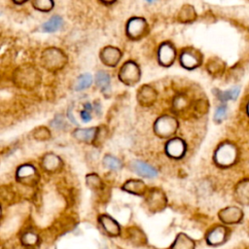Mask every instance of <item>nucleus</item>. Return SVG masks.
Masks as SVG:
<instances>
[{"label":"nucleus","instance_id":"1","mask_svg":"<svg viewBox=\"0 0 249 249\" xmlns=\"http://www.w3.org/2000/svg\"><path fill=\"white\" fill-rule=\"evenodd\" d=\"M41 82L40 71L33 65H21L14 72V83L21 89H33Z\"/></svg>","mask_w":249,"mask_h":249},{"label":"nucleus","instance_id":"2","mask_svg":"<svg viewBox=\"0 0 249 249\" xmlns=\"http://www.w3.org/2000/svg\"><path fill=\"white\" fill-rule=\"evenodd\" d=\"M40 62L46 70L55 72L62 69L66 65L67 55L58 48L49 47L42 52Z\"/></svg>","mask_w":249,"mask_h":249},{"label":"nucleus","instance_id":"3","mask_svg":"<svg viewBox=\"0 0 249 249\" xmlns=\"http://www.w3.org/2000/svg\"><path fill=\"white\" fill-rule=\"evenodd\" d=\"M179 127L177 119L171 115H161L154 123V132L161 138L172 137Z\"/></svg>","mask_w":249,"mask_h":249},{"label":"nucleus","instance_id":"4","mask_svg":"<svg viewBox=\"0 0 249 249\" xmlns=\"http://www.w3.org/2000/svg\"><path fill=\"white\" fill-rule=\"evenodd\" d=\"M118 78L124 85L132 87L140 81L141 69L134 60H127L119 69Z\"/></svg>","mask_w":249,"mask_h":249},{"label":"nucleus","instance_id":"5","mask_svg":"<svg viewBox=\"0 0 249 249\" xmlns=\"http://www.w3.org/2000/svg\"><path fill=\"white\" fill-rule=\"evenodd\" d=\"M125 33L131 40H140L149 33V24L144 18L132 17L126 22Z\"/></svg>","mask_w":249,"mask_h":249},{"label":"nucleus","instance_id":"6","mask_svg":"<svg viewBox=\"0 0 249 249\" xmlns=\"http://www.w3.org/2000/svg\"><path fill=\"white\" fill-rule=\"evenodd\" d=\"M179 61L185 69L194 70L202 64L203 55L200 51L193 47H187L182 49L179 54Z\"/></svg>","mask_w":249,"mask_h":249},{"label":"nucleus","instance_id":"7","mask_svg":"<svg viewBox=\"0 0 249 249\" xmlns=\"http://www.w3.org/2000/svg\"><path fill=\"white\" fill-rule=\"evenodd\" d=\"M237 158V149L231 142L222 143L215 151V161L220 165H230L235 161Z\"/></svg>","mask_w":249,"mask_h":249},{"label":"nucleus","instance_id":"8","mask_svg":"<svg viewBox=\"0 0 249 249\" xmlns=\"http://www.w3.org/2000/svg\"><path fill=\"white\" fill-rule=\"evenodd\" d=\"M176 55H177L176 48L171 42L165 41L159 46L157 56H158V61L161 66L163 67L171 66L176 59Z\"/></svg>","mask_w":249,"mask_h":249},{"label":"nucleus","instance_id":"9","mask_svg":"<svg viewBox=\"0 0 249 249\" xmlns=\"http://www.w3.org/2000/svg\"><path fill=\"white\" fill-rule=\"evenodd\" d=\"M123 56L122 51L114 46H105L100 50L99 58L100 61L108 67H116Z\"/></svg>","mask_w":249,"mask_h":249},{"label":"nucleus","instance_id":"10","mask_svg":"<svg viewBox=\"0 0 249 249\" xmlns=\"http://www.w3.org/2000/svg\"><path fill=\"white\" fill-rule=\"evenodd\" d=\"M158 99V92L152 86L142 85L136 91V100L142 107H151Z\"/></svg>","mask_w":249,"mask_h":249},{"label":"nucleus","instance_id":"11","mask_svg":"<svg viewBox=\"0 0 249 249\" xmlns=\"http://www.w3.org/2000/svg\"><path fill=\"white\" fill-rule=\"evenodd\" d=\"M194 100L186 93H179L172 100V111L177 115L191 112Z\"/></svg>","mask_w":249,"mask_h":249},{"label":"nucleus","instance_id":"12","mask_svg":"<svg viewBox=\"0 0 249 249\" xmlns=\"http://www.w3.org/2000/svg\"><path fill=\"white\" fill-rule=\"evenodd\" d=\"M186 148L187 147H186L185 141L179 137L170 138L165 145L166 154L169 157L175 158V159H179L182 156H184L186 152Z\"/></svg>","mask_w":249,"mask_h":249},{"label":"nucleus","instance_id":"13","mask_svg":"<svg viewBox=\"0 0 249 249\" xmlns=\"http://www.w3.org/2000/svg\"><path fill=\"white\" fill-rule=\"evenodd\" d=\"M98 132V126H92L88 128H75L72 132L73 137L84 143H93L95 142L96 135Z\"/></svg>","mask_w":249,"mask_h":249},{"label":"nucleus","instance_id":"14","mask_svg":"<svg viewBox=\"0 0 249 249\" xmlns=\"http://www.w3.org/2000/svg\"><path fill=\"white\" fill-rule=\"evenodd\" d=\"M226 66L227 65L223 59H221L220 57L214 56V57H210L207 60L205 69L210 76L214 78H218L225 73Z\"/></svg>","mask_w":249,"mask_h":249},{"label":"nucleus","instance_id":"15","mask_svg":"<svg viewBox=\"0 0 249 249\" xmlns=\"http://www.w3.org/2000/svg\"><path fill=\"white\" fill-rule=\"evenodd\" d=\"M197 18L196 11L195 7L191 4H183L178 11L177 20L181 23H191L194 22Z\"/></svg>","mask_w":249,"mask_h":249},{"label":"nucleus","instance_id":"16","mask_svg":"<svg viewBox=\"0 0 249 249\" xmlns=\"http://www.w3.org/2000/svg\"><path fill=\"white\" fill-rule=\"evenodd\" d=\"M17 177L23 183H32L37 180V171L33 165L23 164L18 169Z\"/></svg>","mask_w":249,"mask_h":249},{"label":"nucleus","instance_id":"17","mask_svg":"<svg viewBox=\"0 0 249 249\" xmlns=\"http://www.w3.org/2000/svg\"><path fill=\"white\" fill-rule=\"evenodd\" d=\"M94 82L96 87L99 88L102 93L107 94L111 89V77L104 70H98L94 76Z\"/></svg>","mask_w":249,"mask_h":249},{"label":"nucleus","instance_id":"18","mask_svg":"<svg viewBox=\"0 0 249 249\" xmlns=\"http://www.w3.org/2000/svg\"><path fill=\"white\" fill-rule=\"evenodd\" d=\"M131 168L138 173L139 175L143 176V177H148V178H153L155 176H157L158 172L157 170L152 167L151 165H149L146 162H143L141 160H134L131 162Z\"/></svg>","mask_w":249,"mask_h":249},{"label":"nucleus","instance_id":"19","mask_svg":"<svg viewBox=\"0 0 249 249\" xmlns=\"http://www.w3.org/2000/svg\"><path fill=\"white\" fill-rule=\"evenodd\" d=\"M61 160L58 156L53 153L46 154L42 159V165L48 171H54L61 165Z\"/></svg>","mask_w":249,"mask_h":249},{"label":"nucleus","instance_id":"20","mask_svg":"<svg viewBox=\"0 0 249 249\" xmlns=\"http://www.w3.org/2000/svg\"><path fill=\"white\" fill-rule=\"evenodd\" d=\"M239 92H240L239 87H233L227 90H220L218 89H215L213 90V93L216 95L217 99L220 100L221 102H227L229 100L236 99Z\"/></svg>","mask_w":249,"mask_h":249},{"label":"nucleus","instance_id":"21","mask_svg":"<svg viewBox=\"0 0 249 249\" xmlns=\"http://www.w3.org/2000/svg\"><path fill=\"white\" fill-rule=\"evenodd\" d=\"M61 25H62V18L58 15H54L42 24V31L47 33L55 32L60 28Z\"/></svg>","mask_w":249,"mask_h":249},{"label":"nucleus","instance_id":"22","mask_svg":"<svg viewBox=\"0 0 249 249\" xmlns=\"http://www.w3.org/2000/svg\"><path fill=\"white\" fill-rule=\"evenodd\" d=\"M208 109H209V103L207 99L199 98L193 102L191 113L196 117H201L208 112Z\"/></svg>","mask_w":249,"mask_h":249},{"label":"nucleus","instance_id":"23","mask_svg":"<svg viewBox=\"0 0 249 249\" xmlns=\"http://www.w3.org/2000/svg\"><path fill=\"white\" fill-rule=\"evenodd\" d=\"M92 82H93V79L90 74H89V73L81 74L76 80L75 90H77V91L84 90V89L89 88L91 86Z\"/></svg>","mask_w":249,"mask_h":249},{"label":"nucleus","instance_id":"24","mask_svg":"<svg viewBox=\"0 0 249 249\" xmlns=\"http://www.w3.org/2000/svg\"><path fill=\"white\" fill-rule=\"evenodd\" d=\"M32 6L39 12L47 13L53 10L54 2L53 0H32Z\"/></svg>","mask_w":249,"mask_h":249},{"label":"nucleus","instance_id":"25","mask_svg":"<svg viewBox=\"0 0 249 249\" xmlns=\"http://www.w3.org/2000/svg\"><path fill=\"white\" fill-rule=\"evenodd\" d=\"M101 223H102L104 229L110 234H117L119 232V226H118V224L113 219H111L110 217L102 216L101 217Z\"/></svg>","mask_w":249,"mask_h":249},{"label":"nucleus","instance_id":"26","mask_svg":"<svg viewBox=\"0 0 249 249\" xmlns=\"http://www.w3.org/2000/svg\"><path fill=\"white\" fill-rule=\"evenodd\" d=\"M32 135L36 140L45 141V140H48L51 138V131L49 130L48 127L41 125V126H38L35 129H33Z\"/></svg>","mask_w":249,"mask_h":249},{"label":"nucleus","instance_id":"27","mask_svg":"<svg viewBox=\"0 0 249 249\" xmlns=\"http://www.w3.org/2000/svg\"><path fill=\"white\" fill-rule=\"evenodd\" d=\"M225 236V230L223 228H216L214 229L208 235L207 239H208V242L211 243V244H217V243H220L223 238Z\"/></svg>","mask_w":249,"mask_h":249},{"label":"nucleus","instance_id":"28","mask_svg":"<svg viewBox=\"0 0 249 249\" xmlns=\"http://www.w3.org/2000/svg\"><path fill=\"white\" fill-rule=\"evenodd\" d=\"M103 164L112 170H118L122 167V162L115 157L111 155H106L103 158Z\"/></svg>","mask_w":249,"mask_h":249},{"label":"nucleus","instance_id":"29","mask_svg":"<svg viewBox=\"0 0 249 249\" xmlns=\"http://www.w3.org/2000/svg\"><path fill=\"white\" fill-rule=\"evenodd\" d=\"M227 114H228V106L226 104L219 105L216 108L214 116H213L214 122L217 124H221L227 118Z\"/></svg>","mask_w":249,"mask_h":249},{"label":"nucleus","instance_id":"30","mask_svg":"<svg viewBox=\"0 0 249 249\" xmlns=\"http://www.w3.org/2000/svg\"><path fill=\"white\" fill-rule=\"evenodd\" d=\"M51 125L56 129H63L66 127V121L61 115H55L53 120L51 122Z\"/></svg>","mask_w":249,"mask_h":249},{"label":"nucleus","instance_id":"31","mask_svg":"<svg viewBox=\"0 0 249 249\" xmlns=\"http://www.w3.org/2000/svg\"><path fill=\"white\" fill-rule=\"evenodd\" d=\"M22 240H23V242L25 244H34L36 242V240H37V236L34 233H32V232H27L23 236Z\"/></svg>","mask_w":249,"mask_h":249},{"label":"nucleus","instance_id":"32","mask_svg":"<svg viewBox=\"0 0 249 249\" xmlns=\"http://www.w3.org/2000/svg\"><path fill=\"white\" fill-rule=\"evenodd\" d=\"M80 117H81V120L84 122V123H88L91 120V112L90 111H88L86 109L83 108V110L80 112Z\"/></svg>","mask_w":249,"mask_h":249},{"label":"nucleus","instance_id":"33","mask_svg":"<svg viewBox=\"0 0 249 249\" xmlns=\"http://www.w3.org/2000/svg\"><path fill=\"white\" fill-rule=\"evenodd\" d=\"M101 3L103 4H106V5H111V4H114L117 0H99Z\"/></svg>","mask_w":249,"mask_h":249},{"label":"nucleus","instance_id":"34","mask_svg":"<svg viewBox=\"0 0 249 249\" xmlns=\"http://www.w3.org/2000/svg\"><path fill=\"white\" fill-rule=\"evenodd\" d=\"M15 4H18V5H21V4H24L25 2H27L28 0H12Z\"/></svg>","mask_w":249,"mask_h":249},{"label":"nucleus","instance_id":"35","mask_svg":"<svg viewBox=\"0 0 249 249\" xmlns=\"http://www.w3.org/2000/svg\"><path fill=\"white\" fill-rule=\"evenodd\" d=\"M246 114H247V116L249 117V100H248V102H247V104H246Z\"/></svg>","mask_w":249,"mask_h":249},{"label":"nucleus","instance_id":"36","mask_svg":"<svg viewBox=\"0 0 249 249\" xmlns=\"http://www.w3.org/2000/svg\"><path fill=\"white\" fill-rule=\"evenodd\" d=\"M148 3H154V2H156L157 0H146Z\"/></svg>","mask_w":249,"mask_h":249}]
</instances>
